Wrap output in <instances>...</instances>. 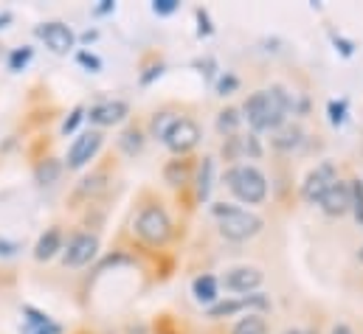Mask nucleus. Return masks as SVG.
I'll use <instances>...</instances> for the list:
<instances>
[{
    "mask_svg": "<svg viewBox=\"0 0 363 334\" xmlns=\"http://www.w3.org/2000/svg\"><path fill=\"white\" fill-rule=\"evenodd\" d=\"M290 110H293V101L284 93V87H271V90H257L254 96H248V101L242 107V113H245L242 118L257 132H268V129L276 132L284 124Z\"/></svg>",
    "mask_w": 363,
    "mask_h": 334,
    "instance_id": "obj_1",
    "label": "nucleus"
},
{
    "mask_svg": "<svg viewBox=\"0 0 363 334\" xmlns=\"http://www.w3.org/2000/svg\"><path fill=\"white\" fill-rule=\"evenodd\" d=\"M214 217L220 222V234L231 242H248L254 239L259 231H262V219L257 214H248L242 208H234V205H225V202H217L214 208Z\"/></svg>",
    "mask_w": 363,
    "mask_h": 334,
    "instance_id": "obj_2",
    "label": "nucleus"
},
{
    "mask_svg": "<svg viewBox=\"0 0 363 334\" xmlns=\"http://www.w3.org/2000/svg\"><path fill=\"white\" fill-rule=\"evenodd\" d=\"M225 185L234 191L237 200L248 202V205H259L268 197V180L259 168L248 166V163H237L225 171Z\"/></svg>",
    "mask_w": 363,
    "mask_h": 334,
    "instance_id": "obj_3",
    "label": "nucleus"
},
{
    "mask_svg": "<svg viewBox=\"0 0 363 334\" xmlns=\"http://www.w3.org/2000/svg\"><path fill=\"white\" fill-rule=\"evenodd\" d=\"M135 234H138L141 242H147L152 248H161L172 239V222H169V217L161 205H144L135 217Z\"/></svg>",
    "mask_w": 363,
    "mask_h": 334,
    "instance_id": "obj_4",
    "label": "nucleus"
},
{
    "mask_svg": "<svg viewBox=\"0 0 363 334\" xmlns=\"http://www.w3.org/2000/svg\"><path fill=\"white\" fill-rule=\"evenodd\" d=\"M96 253H99V236L79 231L62 248V264L65 267H85V264H91L93 258H96Z\"/></svg>",
    "mask_w": 363,
    "mask_h": 334,
    "instance_id": "obj_5",
    "label": "nucleus"
},
{
    "mask_svg": "<svg viewBox=\"0 0 363 334\" xmlns=\"http://www.w3.org/2000/svg\"><path fill=\"white\" fill-rule=\"evenodd\" d=\"M335 183H338L335 166H333V163H321V166H315L304 177V183H301V197H304L307 202H321V197H324Z\"/></svg>",
    "mask_w": 363,
    "mask_h": 334,
    "instance_id": "obj_6",
    "label": "nucleus"
},
{
    "mask_svg": "<svg viewBox=\"0 0 363 334\" xmlns=\"http://www.w3.org/2000/svg\"><path fill=\"white\" fill-rule=\"evenodd\" d=\"M37 37L45 42L48 51L54 54H68L74 45H77V34L71 31V25L60 23V20H51V23H43L37 25Z\"/></svg>",
    "mask_w": 363,
    "mask_h": 334,
    "instance_id": "obj_7",
    "label": "nucleus"
},
{
    "mask_svg": "<svg viewBox=\"0 0 363 334\" xmlns=\"http://www.w3.org/2000/svg\"><path fill=\"white\" fill-rule=\"evenodd\" d=\"M101 144H104V135L99 132V129H91V132H82L74 144H71V149H68V158H65V163L68 168H82L88 166L93 158H96V152L101 149Z\"/></svg>",
    "mask_w": 363,
    "mask_h": 334,
    "instance_id": "obj_8",
    "label": "nucleus"
},
{
    "mask_svg": "<svg viewBox=\"0 0 363 334\" xmlns=\"http://www.w3.org/2000/svg\"><path fill=\"white\" fill-rule=\"evenodd\" d=\"M164 144H167L175 155H186V152H191V149L200 144V127H197L191 118H178L175 127L167 132Z\"/></svg>",
    "mask_w": 363,
    "mask_h": 334,
    "instance_id": "obj_9",
    "label": "nucleus"
},
{
    "mask_svg": "<svg viewBox=\"0 0 363 334\" xmlns=\"http://www.w3.org/2000/svg\"><path fill=\"white\" fill-rule=\"evenodd\" d=\"M130 113V104L121 101V98H110V101H99L93 104L91 110L85 113V118L96 124V127H113V124H121Z\"/></svg>",
    "mask_w": 363,
    "mask_h": 334,
    "instance_id": "obj_10",
    "label": "nucleus"
},
{
    "mask_svg": "<svg viewBox=\"0 0 363 334\" xmlns=\"http://www.w3.org/2000/svg\"><path fill=\"white\" fill-rule=\"evenodd\" d=\"M262 155V144L257 135H228L223 144L225 161H257Z\"/></svg>",
    "mask_w": 363,
    "mask_h": 334,
    "instance_id": "obj_11",
    "label": "nucleus"
},
{
    "mask_svg": "<svg viewBox=\"0 0 363 334\" xmlns=\"http://www.w3.org/2000/svg\"><path fill=\"white\" fill-rule=\"evenodd\" d=\"M324 208L327 217H344L347 211H352V194H350V183H335L318 202Z\"/></svg>",
    "mask_w": 363,
    "mask_h": 334,
    "instance_id": "obj_12",
    "label": "nucleus"
},
{
    "mask_svg": "<svg viewBox=\"0 0 363 334\" xmlns=\"http://www.w3.org/2000/svg\"><path fill=\"white\" fill-rule=\"evenodd\" d=\"M248 306L257 309H268V298L265 295H245V298H234V301H217L208 306V318H231Z\"/></svg>",
    "mask_w": 363,
    "mask_h": 334,
    "instance_id": "obj_13",
    "label": "nucleus"
},
{
    "mask_svg": "<svg viewBox=\"0 0 363 334\" xmlns=\"http://www.w3.org/2000/svg\"><path fill=\"white\" fill-rule=\"evenodd\" d=\"M223 284L231 292H251V289H257L262 284V272L257 267H234V270L225 272Z\"/></svg>",
    "mask_w": 363,
    "mask_h": 334,
    "instance_id": "obj_14",
    "label": "nucleus"
},
{
    "mask_svg": "<svg viewBox=\"0 0 363 334\" xmlns=\"http://www.w3.org/2000/svg\"><path fill=\"white\" fill-rule=\"evenodd\" d=\"M62 248H65L62 231H60V228H48V231L37 239V245H34V258H37V261H51Z\"/></svg>",
    "mask_w": 363,
    "mask_h": 334,
    "instance_id": "obj_15",
    "label": "nucleus"
},
{
    "mask_svg": "<svg viewBox=\"0 0 363 334\" xmlns=\"http://www.w3.org/2000/svg\"><path fill=\"white\" fill-rule=\"evenodd\" d=\"M301 141H304V132H301V127H293V124L279 127L273 135V146L279 152H293L296 146H301Z\"/></svg>",
    "mask_w": 363,
    "mask_h": 334,
    "instance_id": "obj_16",
    "label": "nucleus"
},
{
    "mask_svg": "<svg viewBox=\"0 0 363 334\" xmlns=\"http://www.w3.org/2000/svg\"><path fill=\"white\" fill-rule=\"evenodd\" d=\"M191 292H194V298H197L200 304H206V306H211V304L220 301V295H217V278H214V275H197L194 284H191Z\"/></svg>",
    "mask_w": 363,
    "mask_h": 334,
    "instance_id": "obj_17",
    "label": "nucleus"
},
{
    "mask_svg": "<svg viewBox=\"0 0 363 334\" xmlns=\"http://www.w3.org/2000/svg\"><path fill=\"white\" fill-rule=\"evenodd\" d=\"M60 174H62V163H60L57 158H43V161L34 166V180H37L40 185H54V183L60 180Z\"/></svg>",
    "mask_w": 363,
    "mask_h": 334,
    "instance_id": "obj_18",
    "label": "nucleus"
},
{
    "mask_svg": "<svg viewBox=\"0 0 363 334\" xmlns=\"http://www.w3.org/2000/svg\"><path fill=\"white\" fill-rule=\"evenodd\" d=\"M211 177H214V158H203L200 171H197V197L206 202L211 194Z\"/></svg>",
    "mask_w": 363,
    "mask_h": 334,
    "instance_id": "obj_19",
    "label": "nucleus"
},
{
    "mask_svg": "<svg viewBox=\"0 0 363 334\" xmlns=\"http://www.w3.org/2000/svg\"><path fill=\"white\" fill-rule=\"evenodd\" d=\"M181 115H175V113H169V110H164V113H155V118H152V124H150V132H152V138H158V141H164L167 138V132L175 127V121H178Z\"/></svg>",
    "mask_w": 363,
    "mask_h": 334,
    "instance_id": "obj_20",
    "label": "nucleus"
},
{
    "mask_svg": "<svg viewBox=\"0 0 363 334\" xmlns=\"http://www.w3.org/2000/svg\"><path fill=\"white\" fill-rule=\"evenodd\" d=\"M118 146L124 149V155H138L141 149H144V135H141V129L138 127H130L127 132H121V138H118Z\"/></svg>",
    "mask_w": 363,
    "mask_h": 334,
    "instance_id": "obj_21",
    "label": "nucleus"
},
{
    "mask_svg": "<svg viewBox=\"0 0 363 334\" xmlns=\"http://www.w3.org/2000/svg\"><path fill=\"white\" fill-rule=\"evenodd\" d=\"M31 57H34V48H28V45H23V48H14V51L9 54V59H6V65H9V71H11V74H20V71H26V68H28V62H31Z\"/></svg>",
    "mask_w": 363,
    "mask_h": 334,
    "instance_id": "obj_22",
    "label": "nucleus"
},
{
    "mask_svg": "<svg viewBox=\"0 0 363 334\" xmlns=\"http://www.w3.org/2000/svg\"><path fill=\"white\" fill-rule=\"evenodd\" d=\"M240 124H242V115H240V110H234V107L223 110L220 118H217V129H220L223 135H237V127H240Z\"/></svg>",
    "mask_w": 363,
    "mask_h": 334,
    "instance_id": "obj_23",
    "label": "nucleus"
},
{
    "mask_svg": "<svg viewBox=\"0 0 363 334\" xmlns=\"http://www.w3.org/2000/svg\"><path fill=\"white\" fill-rule=\"evenodd\" d=\"M164 177H167V183H172V185H183L186 183V177H189V163L186 161H169L167 168H164Z\"/></svg>",
    "mask_w": 363,
    "mask_h": 334,
    "instance_id": "obj_24",
    "label": "nucleus"
},
{
    "mask_svg": "<svg viewBox=\"0 0 363 334\" xmlns=\"http://www.w3.org/2000/svg\"><path fill=\"white\" fill-rule=\"evenodd\" d=\"M231 334H268V326H265V321H262L259 315H248V318H242V321L234 326Z\"/></svg>",
    "mask_w": 363,
    "mask_h": 334,
    "instance_id": "obj_25",
    "label": "nucleus"
},
{
    "mask_svg": "<svg viewBox=\"0 0 363 334\" xmlns=\"http://www.w3.org/2000/svg\"><path fill=\"white\" fill-rule=\"evenodd\" d=\"M350 194H352V214H355V222L363 225V183L361 180H352V183H350Z\"/></svg>",
    "mask_w": 363,
    "mask_h": 334,
    "instance_id": "obj_26",
    "label": "nucleus"
},
{
    "mask_svg": "<svg viewBox=\"0 0 363 334\" xmlns=\"http://www.w3.org/2000/svg\"><path fill=\"white\" fill-rule=\"evenodd\" d=\"M23 315H26V326H34V329H40V326H51V323H54L45 312H40V309H34V306H23Z\"/></svg>",
    "mask_w": 363,
    "mask_h": 334,
    "instance_id": "obj_27",
    "label": "nucleus"
},
{
    "mask_svg": "<svg viewBox=\"0 0 363 334\" xmlns=\"http://www.w3.org/2000/svg\"><path fill=\"white\" fill-rule=\"evenodd\" d=\"M347 110H350V104L341 98V101H330L327 104V113H330V121H333V127H341L344 121H347Z\"/></svg>",
    "mask_w": 363,
    "mask_h": 334,
    "instance_id": "obj_28",
    "label": "nucleus"
},
{
    "mask_svg": "<svg viewBox=\"0 0 363 334\" xmlns=\"http://www.w3.org/2000/svg\"><path fill=\"white\" fill-rule=\"evenodd\" d=\"M85 113H88L85 107H74V110H71V115L62 121V135H71V132H77V127L85 121Z\"/></svg>",
    "mask_w": 363,
    "mask_h": 334,
    "instance_id": "obj_29",
    "label": "nucleus"
},
{
    "mask_svg": "<svg viewBox=\"0 0 363 334\" xmlns=\"http://www.w3.org/2000/svg\"><path fill=\"white\" fill-rule=\"evenodd\" d=\"M101 188H104V174H101V171L93 174V177H85L82 185H79V191H82V194H91V197L93 194H99Z\"/></svg>",
    "mask_w": 363,
    "mask_h": 334,
    "instance_id": "obj_30",
    "label": "nucleus"
},
{
    "mask_svg": "<svg viewBox=\"0 0 363 334\" xmlns=\"http://www.w3.org/2000/svg\"><path fill=\"white\" fill-rule=\"evenodd\" d=\"M194 17H197V37H211V17H208V11L206 8H197L194 11Z\"/></svg>",
    "mask_w": 363,
    "mask_h": 334,
    "instance_id": "obj_31",
    "label": "nucleus"
},
{
    "mask_svg": "<svg viewBox=\"0 0 363 334\" xmlns=\"http://www.w3.org/2000/svg\"><path fill=\"white\" fill-rule=\"evenodd\" d=\"M77 62L85 65L91 74H99V71H101V59H99L96 54H91V51H79V54H77Z\"/></svg>",
    "mask_w": 363,
    "mask_h": 334,
    "instance_id": "obj_32",
    "label": "nucleus"
},
{
    "mask_svg": "<svg viewBox=\"0 0 363 334\" xmlns=\"http://www.w3.org/2000/svg\"><path fill=\"white\" fill-rule=\"evenodd\" d=\"M178 6H181L178 0H155V3H152V11H155L158 17H169V14L178 11Z\"/></svg>",
    "mask_w": 363,
    "mask_h": 334,
    "instance_id": "obj_33",
    "label": "nucleus"
},
{
    "mask_svg": "<svg viewBox=\"0 0 363 334\" xmlns=\"http://www.w3.org/2000/svg\"><path fill=\"white\" fill-rule=\"evenodd\" d=\"M237 87H240V79H237L234 74H225V76H220V82H217V93H220V96H231Z\"/></svg>",
    "mask_w": 363,
    "mask_h": 334,
    "instance_id": "obj_34",
    "label": "nucleus"
},
{
    "mask_svg": "<svg viewBox=\"0 0 363 334\" xmlns=\"http://www.w3.org/2000/svg\"><path fill=\"white\" fill-rule=\"evenodd\" d=\"M118 264H133V258H130V255H121V253H116V255H107V258L101 261V267H99V270L104 272L107 267H118Z\"/></svg>",
    "mask_w": 363,
    "mask_h": 334,
    "instance_id": "obj_35",
    "label": "nucleus"
},
{
    "mask_svg": "<svg viewBox=\"0 0 363 334\" xmlns=\"http://www.w3.org/2000/svg\"><path fill=\"white\" fill-rule=\"evenodd\" d=\"M333 42H335V48L341 51V57H352V54H355V45H352L350 40H344V37L333 34Z\"/></svg>",
    "mask_w": 363,
    "mask_h": 334,
    "instance_id": "obj_36",
    "label": "nucleus"
},
{
    "mask_svg": "<svg viewBox=\"0 0 363 334\" xmlns=\"http://www.w3.org/2000/svg\"><path fill=\"white\" fill-rule=\"evenodd\" d=\"M62 329L57 326V323H51V326H40V329H34V326H26V332L23 334H60Z\"/></svg>",
    "mask_w": 363,
    "mask_h": 334,
    "instance_id": "obj_37",
    "label": "nucleus"
},
{
    "mask_svg": "<svg viewBox=\"0 0 363 334\" xmlns=\"http://www.w3.org/2000/svg\"><path fill=\"white\" fill-rule=\"evenodd\" d=\"M20 250V245L17 242H9V239H0V255L3 258H9V255H14V253Z\"/></svg>",
    "mask_w": 363,
    "mask_h": 334,
    "instance_id": "obj_38",
    "label": "nucleus"
},
{
    "mask_svg": "<svg viewBox=\"0 0 363 334\" xmlns=\"http://www.w3.org/2000/svg\"><path fill=\"white\" fill-rule=\"evenodd\" d=\"M113 8H116V3H113V0H101V3L93 8V14H96V17H101V14H110Z\"/></svg>",
    "mask_w": 363,
    "mask_h": 334,
    "instance_id": "obj_39",
    "label": "nucleus"
},
{
    "mask_svg": "<svg viewBox=\"0 0 363 334\" xmlns=\"http://www.w3.org/2000/svg\"><path fill=\"white\" fill-rule=\"evenodd\" d=\"M161 74H164V68H161V65H158V68H150V71H147V74H144V76H141V84H150V82H155V79H158V76H161Z\"/></svg>",
    "mask_w": 363,
    "mask_h": 334,
    "instance_id": "obj_40",
    "label": "nucleus"
},
{
    "mask_svg": "<svg viewBox=\"0 0 363 334\" xmlns=\"http://www.w3.org/2000/svg\"><path fill=\"white\" fill-rule=\"evenodd\" d=\"M333 334H352V329H350L347 323H338V326L333 329Z\"/></svg>",
    "mask_w": 363,
    "mask_h": 334,
    "instance_id": "obj_41",
    "label": "nucleus"
},
{
    "mask_svg": "<svg viewBox=\"0 0 363 334\" xmlns=\"http://www.w3.org/2000/svg\"><path fill=\"white\" fill-rule=\"evenodd\" d=\"M96 37H99V31H85V34H82L79 40H82V42H93Z\"/></svg>",
    "mask_w": 363,
    "mask_h": 334,
    "instance_id": "obj_42",
    "label": "nucleus"
},
{
    "mask_svg": "<svg viewBox=\"0 0 363 334\" xmlns=\"http://www.w3.org/2000/svg\"><path fill=\"white\" fill-rule=\"evenodd\" d=\"M9 23H11V14H9V11H3V14H0V31H3Z\"/></svg>",
    "mask_w": 363,
    "mask_h": 334,
    "instance_id": "obj_43",
    "label": "nucleus"
},
{
    "mask_svg": "<svg viewBox=\"0 0 363 334\" xmlns=\"http://www.w3.org/2000/svg\"><path fill=\"white\" fill-rule=\"evenodd\" d=\"M298 334H315V332H310V329H304V332H298Z\"/></svg>",
    "mask_w": 363,
    "mask_h": 334,
    "instance_id": "obj_44",
    "label": "nucleus"
},
{
    "mask_svg": "<svg viewBox=\"0 0 363 334\" xmlns=\"http://www.w3.org/2000/svg\"><path fill=\"white\" fill-rule=\"evenodd\" d=\"M358 258H361V261H363V248H361V250H358Z\"/></svg>",
    "mask_w": 363,
    "mask_h": 334,
    "instance_id": "obj_45",
    "label": "nucleus"
},
{
    "mask_svg": "<svg viewBox=\"0 0 363 334\" xmlns=\"http://www.w3.org/2000/svg\"><path fill=\"white\" fill-rule=\"evenodd\" d=\"M287 334H298V332H287Z\"/></svg>",
    "mask_w": 363,
    "mask_h": 334,
    "instance_id": "obj_46",
    "label": "nucleus"
}]
</instances>
